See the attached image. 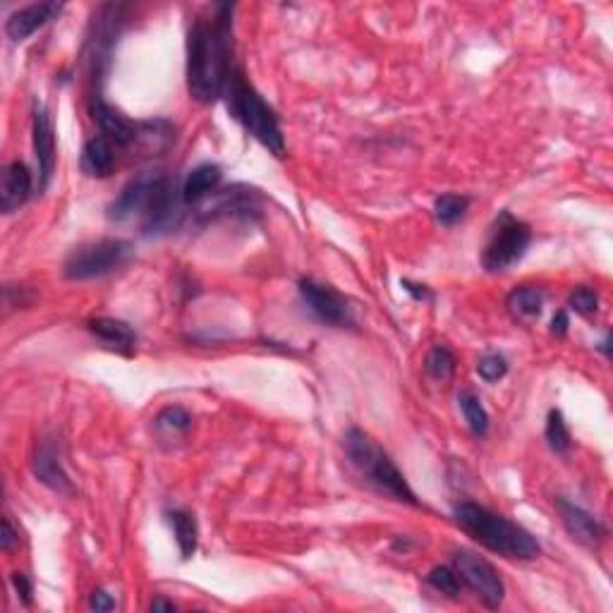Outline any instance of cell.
<instances>
[{"mask_svg":"<svg viewBox=\"0 0 613 613\" xmlns=\"http://www.w3.org/2000/svg\"><path fill=\"white\" fill-rule=\"evenodd\" d=\"M89 609L96 613H106V611L118 609V602H115V599L106 590H94L89 597Z\"/></svg>","mask_w":613,"mask_h":613,"instance_id":"f546056e","label":"cell"},{"mask_svg":"<svg viewBox=\"0 0 613 613\" xmlns=\"http://www.w3.org/2000/svg\"><path fill=\"white\" fill-rule=\"evenodd\" d=\"M168 523H171L173 527V534H175V542H178V549H180V556L185 558V561H190V558L197 554V546H199V525H197V518H194L192 513L187 511H168L166 513Z\"/></svg>","mask_w":613,"mask_h":613,"instance_id":"ffe728a7","label":"cell"},{"mask_svg":"<svg viewBox=\"0 0 613 613\" xmlns=\"http://www.w3.org/2000/svg\"><path fill=\"white\" fill-rule=\"evenodd\" d=\"M508 314L520 324H532L542 317L544 309V290L539 285H520L506 300Z\"/></svg>","mask_w":613,"mask_h":613,"instance_id":"d6986e66","label":"cell"},{"mask_svg":"<svg viewBox=\"0 0 613 613\" xmlns=\"http://www.w3.org/2000/svg\"><path fill=\"white\" fill-rule=\"evenodd\" d=\"M470 197H465V194H441V197H436L434 202V218L441 223V226L451 228L458 221H463V216L467 214V209H470Z\"/></svg>","mask_w":613,"mask_h":613,"instance_id":"7402d4cb","label":"cell"},{"mask_svg":"<svg viewBox=\"0 0 613 613\" xmlns=\"http://www.w3.org/2000/svg\"><path fill=\"white\" fill-rule=\"evenodd\" d=\"M34 190V175L24 161H12L3 168L0 178V211L5 216L20 211Z\"/></svg>","mask_w":613,"mask_h":613,"instance_id":"5bb4252c","label":"cell"},{"mask_svg":"<svg viewBox=\"0 0 613 613\" xmlns=\"http://www.w3.org/2000/svg\"><path fill=\"white\" fill-rule=\"evenodd\" d=\"M17 544H20V537H17L15 527H12V520L3 518V537H0V549H3L5 554H10Z\"/></svg>","mask_w":613,"mask_h":613,"instance_id":"1f68e13d","label":"cell"},{"mask_svg":"<svg viewBox=\"0 0 613 613\" xmlns=\"http://www.w3.org/2000/svg\"><path fill=\"white\" fill-rule=\"evenodd\" d=\"M32 144L36 168H39V192H44L56 173V130H53L51 113L46 111L44 103H34Z\"/></svg>","mask_w":613,"mask_h":613,"instance_id":"4fadbf2b","label":"cell"},{"mask_svg":"<svg viewBox=\"0 0 613 613\" xmlns=\"http://www.w3.org/2000/svg\"><path fill=\"white\" fill-rule=\"evenodd\" d=\"M63 3H34L27 8L15 10L5 22V34L15 44H22L29 36L39 32L41 27H46L48 22L58 20V15L63 12Z\"/></svg>","mask_w":613,"mask_h":613,"instance_id":"9a60e30c","label":"cell"},{"mask_svg":"<svg viewBox=\"0 0 613 613\" xmlns=\"http://www.w3.org/2000/svg\"><path fill=\"white\" fill-rule=\"evenodd\" d=\"M556 511L561 515V523L566 527V532L570 534V539L573 542H578L580 546H585V549H599V546L604 544L606 539V525L602 520L597 518V515H592L590 511H585V508L578 506V503L563 499V496H556Z\"/></svg>","mask_w":613,"mask_h":613,"instance_id":"8fae6325","label":"cell"},{"mask_svg":"<svg viewBox=\"0 0 613 613\" xmlns=\"http://www.w3.org/2000/svg\"><path fill=\"white\" fill-rule=\"evenodd\" d=\"M532 242V230L511 211H501L491 223L487 242L482 250V266L489 273L508 271L525 257Z\"/></svg>","mask_w":613,"mask_h":613,"instance_id":"8992f818","label":"cell"},{"mask_svg":"<svg viewBox=\"0 0 613 613\" xmlns=\"http://www.w3.org/2000/svg\"><path fill=\"white\" fill-rule=\"evenodd\" d=\"M132 257V242L120 238H106L75 247L63 264L68 281H91L123 269Z\"/></svg>","mask_w":613,"mask_h":613,"instance_id":"52a82bcc","label":"cell"},{"mask_svg":"<svg viewBox=\"0 0 613 613\" xmlns=\"http://www.w3.org/2000/svg\"><path fill=\"white\" fill-rule=\"evenodd\" d=\"M297 288H300V297L309 314L321 324L333 326V329H352L355 326V312H352L350 300L336 288L314 281V278H302Z\"/></svg>","mask_w":613,"mask_h":613,"instance_id":"9c48e42d","label":"cell"},{"mask_svg":"<svg viewBox=\"0 0 613 613\" xmlns=\"http://www.w3.org/2000/svg\"><path fill=\"white\" fill-rule=\"evenodd\" d=\"M32 472L44 487H48L56 494L75 496V484L63 467V458H60V443L51 436H44L36 443L32 455Z\"/></svg>","mask_w":613,"mask_h":613,"instance_id":"30bf717a","label":"cell"},{"mask_svg":"<svg viewBox=\"0 0 613 613\" xmlns=\"http://www.w3.org/2000/svg\"><path fill=\"white\" fill-rule=\"evenodd\" d=\"M568 307L573 309L575 314H580V317H585V319L594 317V314L599 312L597 290L587 288V285H578V288H575L568 297Z\"/></svg>","mask_w":613,"mask_h":613,"instance_id":"4316f807","label":"cell"},{"mask_svg":"<svg viewBox=\"0 0 613 613\" xmlns=\"http://www.w3.org/2000/svg\"><path fill=\"white\" fill-rule=\"evenodd\" d=\"M609 345H611V338H609V336H604V341H602V343H599V350H602L606 357H609V355H611V348H609Z\"/></svg>","mask_w":613,"mask_h":613,"instance_id":"e575fe53","label":"cell"},{"mask_svg":"<svg viewBox=\"0 0 613 613\" xmlns=\"http://www.w3.org/2000/svg\"><path fill=\"white\" fill-rule=\"evenodd\" d=\"M458 405L463 410V417L470 427V432L477 436V439H484L489 434V412L484 410L482 400L475 396L472 391H463L458 396Z\"/></svg>","mask_w":613,"mask_h":613,"instance_id":"603a6c76","label":"cell"},{"mask_svg":"<svg viewBox=\"0 0 613 613\" xmlns=\"http://www.w3.org/2000/svg\"><path fill=\"white\" fill-rule=\"evenodd\" d=\"M80 168L87 178H108L115 168V147L103 135L87 139V144L82 147Z\"/></svg>","mask_w":613,"mask_h":613,"instance_id":"ac0fdd59","label":"cell"},{"mask_svg":"<svg viewBox=\"0 0 613 613\" xmlns=\"http://www.w3.org/2000/svg\"><path fill=\"white\" fill-rule=\"evenodd\" d=\"M182 182L166 171L137 173L108 206V221H137L144 235L171 233L182 221Z\"/></svg>","mask_w":613,"mask_h":613,"instance_id":"7a4b0ae2","label":"cell"},{"mask_svg":"<svg viewBox=\"0 0 613 613\" xmlns=\"http://www.w3.org/2000/svg\"><path fill=\"white\" fill-rule=\"evenodd\" d=\"M10 580H12V587H15L17 597H20V602L24 606H32V594H34L32 580H29L24 573H12Z\"/></svg>","mask_w":613,"mask_h":613,"instance_id":"f1b7e54d","label":"cell"},{"mask_svg":"<svg viewBox=\"0 0 613 613\" xmlns=\"http://www.w3.org/2000/svg\"><path fill=\"white\" fill-rule=\"evenodd\" d=\"M453 568L467 587L487 609H499L506 599V585H503L499 570H496L484 556L475 551L460 549L453 554Z\"/></svg>","mask_w":613,"mask_h":613,"instance_id":"ba28073f","label":"cell"},{"mask_svg":"<svg viewBox=\"0 0 613 613\" xmlns=\"http://www.w3.org/2000/svg\"><path fill=\"white\" fill-rule=\"evenodd\" d=\"M546 443H549V448L558 455H566L570 451V429L566 424V417H563L561 410H549V415H546V429H544Z\"/></svg>","mask_w":613,"mask_h":613,"instance_id":"d4e9b609","label":"cell"},{"mask_svg":"<svg viewBox=\"0 0 613 613\" xmlns=\"http://www.w3.org/2000/svg\"><path fill=\"white\" fill-rule=\"evenodd\" d=\"M151 611H175V604L173 602H166V599H154L151 602Z\"/></svg>","mask_w":613,"mask_h":613,"instance_id":"836d02e7","label":"cell"},{"mask_svg":"<svg viewBox=\"0 0 613 613\" xmlns=\"http://www.w3.org/2000/svg\"><path fill=\"white\" fill-rule=\"evenodd\" d=\"M233 12L235 5L218 3L209 17H197L187 34V91L194 101L223 99L233 72Z\"/></svg>","mask_w":613,"mask_h":613,"instance_id":"6da1fadb","label":"cell"},{"mask_svg":"<svg viewBox=\"0 0 613 613\" xmlns=\"http://www.w3.org/2000/svg\"><path fill=\"white\" fill-rule=\"evenodd\" d=\"M453 518L460 530L470 534L477 544L511 561H532L542 554V546L523 525L513 523L506 515L489 511L479 503L463 501L453 508Z\"/></svg>","mask_w":613,"mask_h":613,"instance_id":"3957f363","label":"cell"},{"mask_svg":"<svg viewBox=\"0 0 613 613\" xmlns=\"http://www.w3.org/2000/svg\"><path fill=\"white\" fill-rule=\"evenodd\" d=\"M221 180H223V171L221 166H216V163H202V166L192 168L180 185L182 202L202 204L204 199H209L211 194L218 190Z\"/></svg>","mask_w":613,"mask_h":613,"instance_id":"e0dca14e","label":"cell"},{"mask_svg":"<svg viewBox=\"0 0 613 613\" xmlns=\"http://www.w3.org/2000/svg\"><path fill=\"white\" fill-rule=\"evenodd\" d=\"M223 101H226L230 118L238 120L245 127L247 135L257 139L276 159H283L288 147H285L281 120H278L276 111L266 103L264 96L254 89V84L247 80L245 70L238 68V65L230 72Z\"/></svg>","mask_w":613,"mask_h":613,"instance_id":"5b68a950","label":"cell"},{"mask_svg":"<svg viewBox=\"0 0 613 613\" xmlns=\"http://www.w3.org/2000/svg\"><path fill=\"white\" fill-rule=\"evenodd\" d=\"M343 448L352 472L362 479L364 487L386 496V499L391 501L422 508V501L417 499L408 479L398 470V465L393 463L391 455H388L372 436L364 434L362 429L352 427L343 436Z\"/></svg>","mask_w":613,"mask_h":613,"instance_id":"277c9868","label":"cell"},{"mask_svg":"<svg viewBox=\"0 0 613 613\" xmlns=\"http://www.w3.org/2000/svg\"><path fill=\"white\" fill-rule=\"evenodd\" d=\"M477 374L487 384H496V381H501L508 374V360L499 352H487V355L479 357Z\"/></svg>","mask_w":613,"mask_h":613,"instance_id":"83f0119b","label":"cell"},{"mask_svg":"<svg viewBox=\"0 0 613 613\" xmlns=\"http://www.w3.org/2000/svg\"><path fill=\"white\" fill-rule=\"evenodd\" d=\"M424 372L429 379H434L436 384H446L453 379L455 374V355L451 348L446 345H434L432 350L424 357Z\"/></svg>","mask_w":613,"mask_h":613,"instance_id":"cb8c5ba5","label":"cell"},{"mask_svg":"<svg viewBox=\"0 0 613 613\" xmlns=\"http://www.w3.org/2000/svg\"><path fill=\"white\" fill-rule=\"evenodd\" d=\"M89 331L94 333L108 350L120 352V355L125 357H130L132 352H135L137 333L130 324H125V321L111 317H96L89 321Z\"/></svg>","mask_w":613,"mask_h":613,"instance_id":"2e32d148","label":"cell"},{"mask_svg":"<svg viewBox=\"0 0 613 613\" xmlns=\"http://www.w3.org/2000/svg\"><path fill=\"white\" fill-rule=\"evenodd\" d=\"M568 326H570V317L566 309H561V312H556L554 321H551V333L554 336H566L568 333Z\"/></svg>","mask_w":613,"mask_h":613,"instance_id":"d6a6232c","label":"cell"},{"mask_svg":"<svg viewBox=\"0 0 613 613\" xmlns=\"http://www.w3.org/2000/svg\"><path fill=\"white\" fill-rule=\"evenodd\" d=\"M429 587H434L436 592L446 594V597L458 599L460 592H463V580H460V575L455 573V568L451 566H436L429 570L427 575Z\"/></svg>","mask_w":613,"mask_h":613,"instance_id":"484cf974","label":"cell"},{"mask_svg":"<svg viewBox=\"0 0 613 613\" xmlns=\"http://www.w3.org/2000/svg\"><path fill=\"white\" fill-rule=\"evenodd\" d=\"M91 115L99 125L101 135L113 144L115 149L135 147L142 142V123H132L123 113H118L108 101H103L101 94H91Z\"/></svg>","mask_w":613,"mask_h":613,"instance_id":"7c38bea8","label":"cell"},{"mask_svg":"<svg viewBox=\"0 0 613 613\" xmlns=\"http://www.w3.org/2000/svg\"><path fill=\"white\" fill-rule=\"evenodd\" d=\"M400 285H403V290L412 297V300H417V302L432 300V290H429L424 283H412V281H408V278H403Z\"/></svg>","mask_w":613,"mask_h":613,"instance_id":"4dcf8cb0","label":"cell"},{"mask_svg":"<svg viewBox=\"0 0 613 613\" xmlns=\"http://www.w3.org/2000/svg\"><path fill=\"white\" fill-rule=\"evenodd\" d=\"M192 415L180 405H171V408H163L159 415H156L154 427L156 434H159L161 441H178L185 439L187 434L192 432Z\"/></svg>","mask_w":613,"mask_h":613,"instance_id":"44dd1931","label":"cell"}]
</instances>
